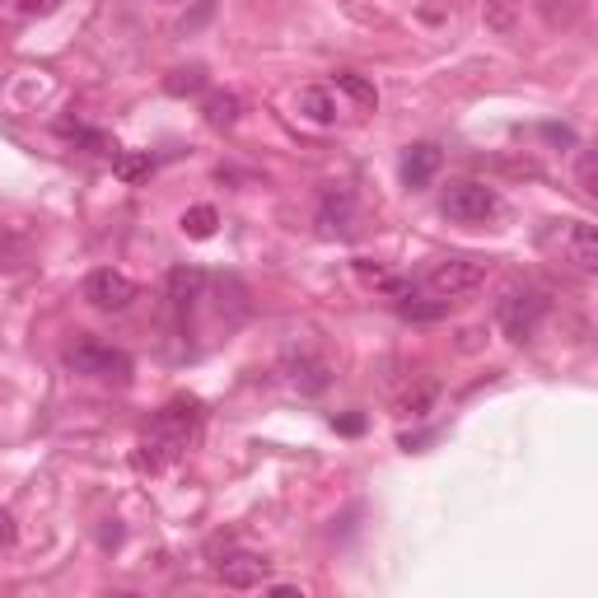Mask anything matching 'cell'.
Wrapping results in <instances>:
<instances>
[{
	"label": "cell",
	"mask_w": 598,
	"mask_h": 598,
	"mask_svg": "<svg viewBox=\"0 0 598 598\" xmlns=\"http://www.w3.org/2000/svg\"><path fill=\"white\" fill-rule=\"evenodd\" d=\"M201 430V407L192 398H173L164 412L150 421V430L141 435V449H136V468L141 472H159L169 468L173 458H183L192 449Z\"/></svg>",
	"instance_id": "obj_1"
},
{
	"label": "cell",
	"mask_w": 598,
	"mask_h": 598,
	"mask_svg": "<svg viewBox=\"0 0 598 598\" xmlns=\"http://www.w3.org/2000/svg\"><path fill=\"white\" fill-rule=\"evenodd\" d=\"M542 318H547V295L533 290V285H519V290L500 299V328H505L510 342H528L542 328Z\"/></svg>",
	"instance_id": "obj_2"
},
{
	"label": "cell",
	"mask_w": 598,
	"mask_h": 598,
	"mask_svg": "<svg viewBox=\"0 0 598 598\" xmlns=\"http://www.w3.org/2000/svg\"><path fill=\"white\" fill-rule=\"evenodd\" d=\"M66 370L89 374V379H117V384H127L131 356L127 351H117V346H103V342H80V346L66 351Z\"/></svg>",
	"instance_id": "obj_3"
},
{
	"label": "cell",
	"mask_w": 598,
	"mask_h": 598,
	"mask_svg": "<svg viewBox=\"0 0 598 598\" xmlns=\"http://www.w3.org/2000/svg\"><path fill=\"white\" fill-rule=\"evenodd\" d=\"M486 281V262L482 257H444L426 271V290L440 299H458V295H472L477 285Z\"/></svg>",
	"instance_id": "obj_4"
},
{
	"label": "cell",
	"mask_w": 598,
	"mask_h": 598,
	"mask_svg": "<svg viewBox=\"0 0 598 598\" xmlns=\"http://www.w3.org/2000/svg\"><path fill=\"white\" fill-rule=\"evenodd\" d=\"M440 211L454 225H482V220H491L500 211V197H496V187H486V183H454L440 197Z\"/></svg>",
	"instance_id": "obj_5"
},
{
	"label": "cell",
	"mask_w": 598,
	"mask_h": 598,
	"mask_svg": "<svg viewBox=\"0 0 598 598\" xmlns=\"http://www.w3.org/2000/svg\"><path fill=\"white\" fill-rule=\"evenodd\" d=\"M85 299L94 309H103V314H122V309H131V299H136V281L113 267H99L85 276Z\"/></svg>",
	"instance_id": "obj_6"
},
{
	"label": "cell",
	"mask_w": 598,
	"mask_h": 598,
	"mask_svg": "<svg viewBox=\"0 0 598 598\" xmlns=\"http://www.w3.org/2000/svg\"><path fill=\"white\" fill-rule=\"evenodd\" d=\"M547 243L561 248L566 262H575L580 271H594L598 267V229L589 220H561V225L547 234Z\"/></svg>",
	"instance_id": "obj_7"
},
{
	"label": "cell",
	"mask_w": 598,
	"mask_h": 598,
	"mask_svg": "<svg viewBox=\"0 0 598 598\" xmlns=\"http://www.w3.org/2000/svg\"><path fill=\"white\" fill-rule=\"evenodd\" d=\"M318 225H323V234L346 239V234L356 229V197H351L346 187H328L323 201H318Z\"/></svg>",
	"instance_id": "obj_8"
},
{
	"label": "cell",
	"mask_w": 598,
	"mask_h": 598,
	"mask_svg": "<svg viewBox=\"0 0 598 598\" xmlns=\"http://www.w3.org/2000/svg\"><path fill=\"white\" fill-rule=\"evenodd\" d=\"M271 575V561L267 556H253V552H234L220 561V580L229 584V589H262Z\"/></svg>",
	"instance_id": "obj_9"
},
{
	"label": "cell",
	"mask_w": 598,
	"mask_h": 598,
	"mask_svg": "<svg viewBox=\"0 0 598 598\" xmlns=\"http://www.w3.org/2000/svg\"><path fill=\"white\" fill-rule=\"evenodd\" d=\"M444 155L440 145H412L407 155H402V183L412 187V192H421V187H430V178L440 173Z\"/></svg>",
	"instance_id": "obj_10"
},
{
	"label": "cell",
	"mask_w": 598,
	"mask_h": 598,
	"mask_svg": "<svg viewBox=\"0 0 598 598\" xmlns=\"http://www.w3.org/2000/svg\"><path fill=\"white\" fill-rule=\"evenodd\" d=\"M201 290H206V271L201 267H173L169 271V304L183 318L192 314V304L201 299Z\"/></svg>",
	"instance_id": "obj_11"
},
{
	"label": "cell",
	"mask_w": 598,
	"mask_h": 598,
	"mask_svg": "<svg viewBox=\"0 0 598 598\" xmlns=\"http://www.w3.org/2000/svg\"><path fill=\"white\" fill-rule=\"evenodd\" d=\"M299 113L309 117L314 127H332V122H337V99H332V89H323V85L299 89Z\"/></svg>",
	"instance_id": "obj_12"
},
{
	"label": "cell",
	"mask_w": 598,
	"mask_h": 598,
	"mask_svg": "<svg viewBox=\"0 0 598 598\" xmlns=\"http://www.w3.org/2000/svg\"><path fill=\"white\" fill-rule=\"evenodd\" d=\"M398 314L407 318V323H440V318H449V299H402Z\"/></svg>",
	"instance_id": "obj_13"
},
{
	"label": "cell",
	"mask_w": 598,
	"mask_h": 598,
	"mask_svg": "<svg viewBox=\"0 0 598 598\" xmlns=\"http://www.w3.org/2000/svg\"><path fill=\"white\" fill-rule=\"evenodd\" d=\"M201 113H206V122H211V127H220V131H225V127H234V122H239L243 103L234 99V94H211Z\"/></svg>",
	"instance_id": "obj_14"
},
{
	"label": "cell",
	"mask_w": 598,
	"mask_h": 598,
	"mask_svg": "<svg viewBox=\"0 0 598 598\" xmlns=\"http://www.w3.org/2000/svg\"><path fill=\"white\" fill-rule=\"evenodd\" d=\"M215 225H220L215 206H192V211H183V234L187 239H211Z\"/></svg>",
	"instance_id": "obj_15"
},
{
	"label": "cell",
	"mask_w": 598,
	"mask_h": 598,
	"mask_svg": "<svg viewBox=\"0 0 598 598\" xmlns=\"http://www.w3.org/2000/svg\"><path fill=\"white\" fill-rule=\"evenodd\" d=\"M337 89H342V94H351L360 108H379V89H374L370 80H360L356 71H342V75H337Z\"/></svg>",
	"instance_id": "obj_16"
},
{
	"label": "cell",
	"mask_w": 598,
	"mask_h": 598,
	"mask_svg": "<svg viewBox=\"0 0 598 598\" xmlns=\"http://www.w3.org/2000/svg\"><path fill=\"white\" fill-rule=\"evenodd\" d=\"M164 89H169V94H178V99H183V94H201V89H206V71H201V66H187V71H169Z\"/></svg>",
	"instance_id": "obj_17"
},
{
	"label": "cell",
	"mask_w": 598,
	"mask_h": 598,
	"mask_svg": "<svg viewBox=\"0 0 598 598\" xmlns=\"http://www.w3.org/2000/svg\"><path fill=\"white\" fill-rule=\"evenodd\" d=\"M113 169H117V178L136 183V178H145V173H150V155H117Z\"/></svg>",
	"instance_id": "obj_18"
},
{
	"label": "cell",
	"mask_w": 598,
	"mask_h": 598,
	"mask_svg": "<svg viewBox=\"0 0 598 598\" xmlns=\"http://www.w3.org/2000/svg\"><path fill=\"white\" fill-rule=\"evenodd\" d=\"M580 187H584V197L598 192L594 187V150H580Z\"/></svg>",
	"instance_id": "obj_19"
},
{
	"label": "cell",
	"mask_w": 598,
	"mask_h": 598,
	"mask_svg": "<svg viewBox=\"0 0 598 598\" xmlns=\"http://www.w3.org/2000/svg\"><path fill=\"white\" fill-rule=\"evenodd\" d=\"M332 426L342 430V435H360V430H365V416H332Z\"/></svg>",
	"instance_id": "obj_20"
},
{
	"label": "cell",
	"mask_w": 598,
	"mask_h": 598,
	"mask_svg": "<svg viewBox=\"0 0 598 598\" xmlns=\"http://www.w3.org/2000/svg\"><path fill=\"white\" fill-rule=\"evenodd\" d=\"M0 542H15V514L0 510Z\"/></svg>",
	"instance_id": "obj_21"
},
{
	"label": "cell",
	"mask_w": 598,
	"mask_h": 598,
	"mask_svg": "<svg viewBox=\"0 0 598 598\" xmlns=\"http://www.w3.org/2000/svg\"><path fill=\"white\" fill-rule=\"evenodd\" d=\"M542 136H547V141H561V145L575 141V136H570V127H542Z\"/></svg>",
	"instance_id": "obj_22"
}]
</instances>
